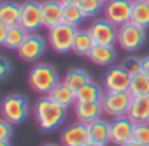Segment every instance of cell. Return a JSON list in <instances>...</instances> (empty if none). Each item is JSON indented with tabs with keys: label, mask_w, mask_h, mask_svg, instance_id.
Here are the masks:
<instances>
[{
	"label": "cell",
	"mask_w": 149,
	"mask_h": 146,
	"mask_svg": "<svg viewBox=\"0 0 149 146\" xmlns=\"http://www.w3.org/2000/svg\"><path fill=\"white\" fill-rule=\"evenodd\" d=\"M33 114H35V120L39 123V127L46 132H51V130H56L65 121L67 107L60 106L49 95H46V97H42L35 102Z\"/></svg>",
	"instance_id": "6da1fadb"
},
{
	"label": "cell",
	"mask_w": 149,
	"mask_h": 146,
	"mask_svg": "<svg viewBox=\"0 0 149 146\" xmlns=\"http://www.w3.org/2000/svg\"><path fill=\"white\" fill-rule=\"evenodd\" d=\"M28 83L33 92L40 95H49L51 90L60 83L58 70L49 63H35L28 74Z\"/></svg>",
	"instance_id": "7a4b0ae2"
},
{
	"label": "cell",
	"mask_w": 149,
	"mask_h": 146,
	"mask_svg": "<svg viewBox=\"0 0 149 146\" xmlns=\"http://www.w3.org/2000/svg\"><path fill=\"white\" fill-rule=\"evenodd\" d=\"M77 27H72L68 23H60L47 32V41L49 46L56 53H70L74 48V41H76Z\"/></svg>",
	"instance_id": "3957f363"
},
{
	"label": "cell",
	"mask_w": 149,
	"mask_h": 146,
	"mask_svg": "<svg viewBox=\"0 0 149 146\" xmlns=\"http://www.w3.org/2000/svg\"><path fill=\"white\" fill-rule=\"evenodd\" d=\"M30 113V104L25 95H7L2 100V114L7 121L11 123H23L28 118Z\"/></svg>",
	"instance_id": "277c9868"
},
{
	"label": "cell",
	"mask_w": 149,
	"mask_h": 146,
	"mask_svg": "<svg viewBox=\"0 0 149 146\" xmlns=\"http://www.w3.org/2000/svg\"><path fill=\"white\" fill-rule=\"evenodd\" d=\"M144 42H146V28L137 27L132 21L118 27V44L121 49L133 53V51L140 49V46Z\"/></svg>",
	"instance_id": "5b68a950"
},
{
	"label": "cell",
	"mask_w": 149,
	"mask_h": 146,
	"mask_svg": "<svg viewBox=\"0 0 149 146\" xmlns=\"http://www.w3.org/2000/svg\"><path fill=\"white\" fill-rule=\"evenodd\" d=\"M130 102H132L130 92H105V95L102 99V107H104L105 114H109L112 118H119V116L128 114Z\"/></svg>",
	"instance_id": "8992f818"
},
{
	"label": "cell",
	"mask_w": 149,
	"mask_h": 146,
	"mask_svg": "<svg viewBox=\"0 0 149 146\" xmlns=\"http://www.w3.org/2000/svg\"><path fill=\"white\" fill-rule=\"evenodd\" d=\"M132 9L133 0H107L104 6V14L112 25L121 27L132 21Z\"/></svg>",
	"instance_id": "52a82bcc"
},
{
	"label": "cell",
	"mask_w": 149,
	"mask_h": 146,
	"mask_svg": "<svg viewBox=\"0 0 149 146\" xmlns=\"http://www.w3.org/2000/svg\"><path fill=\"white\" fill-rule=\"evenodd\" d=\"M44 53H46V41L42 39V35L35 32L28 34L18 49V55L23 62H37L42 58Z\"/></svg>",
	"instance_id": "ba28073f"
},
{
	"label": "cell",
	"mask_w": 149,
	"mask_h": 146,
	"mask_svg": "<svg viewBox=\"0 0 149 146\" xmlns=\"http://www.w3.org/2000/svg\"><path fill=\"white\" fill-rule=\"evenodd\" d=\"M88 30H90L95 44L114 46L118 42V27L112 25L109 20H97L90 25Z\"/></svg>",
	"instance_id": "9c48e42d"
},
{
	"label": "cell",
	"mask_w": 149,
	"mask_h": 146,
	"mask_svg": "<svg viewBox=\"0 0 149 146\" xmlns=\"http://www.w3.org/2000/svg\"><path fill=\"white\" fill-rule=\"evenodd\" d=\"M19 25L26 30V32H37L42 27V11H40V4L35 0H26L21 4V20Z\"/></svg>",
	"instance_id": "30bf717a"
},
{
	"label": "cell",
	"mask_w": 149,
	"mask_h": 146,
	"mask_svg": "<svg viewBox=\"0 0 149 146\" xmlns=\"http://www.w3.org/2000/svg\"><path fill=\"white\" fill-rule=\"evenodd\" d=\"M132 83V76L119 65V67H111L105 72L104 78V86L107 92H128Z\"/></svg>",
	"instance_id": "8fae6325"
},
{
	"label": "cell",
	"mask_w": 149,
	"mask_h": 146,
	"mask_svg": "<svg viewBox=\"0 0 149 146\" xmlns=\"http://www.w3.org/2000/svg\"><path fill=\"white\" fill-rule=\"evenodd\" d=\"M133 128H135V121L130 120L128 116H119L114 118V121L111 123V142L123 146L125 142L133 139Z\"/></svg>",
	"instance_id": "7c38bea8"
},
{
	"label": "cell",
	"mask_w": 149,
	"mask_h": 146,
	"mask_svg": "<svg viewBox=\"0 0 149 146\" xmlns=\"http://www.w3.org/2000/svg\"><path fill=\"white\" fill-rule=\"evenodd\" d=\"M61 144L63 146H86L88 142H91L90 139V130L86 123H74L68 125L63 132H61Z\"/></svg>",
	"instance_id": "4fadbf2b"
},
{
	"label": "cell",
	"mask_w": 149,
	"mask_h": 146,
	"mask_svg": "<svg viewBox=\"0 0 149 146\" xmlns=\"http://www.w3.org/2000/svg\"><path fill=\"white\" fill-rule=\"evenodd\" d=\"M42 11V27L47 30L63 23V4L60 0H46L40 4Z\"/></svg>",
	"instance_id": "5bb4252c"
},
{
	"label": "cell",
	"mask_w": 149,
	"mask_h": 146,
	"mask_svg": "<svg viewBox=\"0 0 149 146\" xmlns=\"http://www.w3.org/2000/svg\"><path fill=\"white\" fill-rule=\"evenodd\" d=\"M126 116L130 120H133L135 123H146V121H149V95L132 97V102H130Z\"/></svg>",
	"instance_id": "9a60e30c"
},
{
	"label": "cell",
	"mask_w": 149,
	"mask_h": 146,
	"mask_svg": "<svg viewBox=\"0 0 149 146\" xmlns=\"http://www.w3.org/2000/svg\"><path fill=\"white\" fill-rule=\"evenodd\" d=\"M74 111H76V116L81 123L88 125L100 118V114L104 113V107H102V102H76Z\"/></svg>",
	"instance_id": "2e32d148"
},
{
	"label": "cell",
	"mask_w": 149,
	"mask_h": 146,
	"mask_svg": "<svg viewBox=\"0 0 149 146\" xmlns=\"http://www.w3.org/2000/svg\"><path fill=\"white\" fill-rule=\"evenodd\" d=\"M49 97H51L54 102H58L60 106L67 107V109L72 107V106H76V102H77V93H76V90H72L65 81H60V83L51 90Z\"/></svg>",
	"instance_id": "e0dca14e"
},
{
	"label": "cell",
	"mask_w": 149,
	"mask_h": 146,
	"mask_svg": "<svg viewBox=\"0 0 149 146\" xmlns=\"http://www.w3.org/2000/svg\"><path fill=\"white\" fill-rule=\"evenodd\" d=\"M88 130H90L91 142H97V144H102V146L111 142V123L109 121L98 118V120L88 123Z\"/></svg>",
	"instance_id": "ac0fdd59"
},
{
	"label": "cell",
	"mask_w": 149,
	"mask_h": 146,
	"mask_svg": "<svg viewBox=\"0 0 149 146\" xmlns=\"http://www.w3.org/2000/svg\"><path fill=\"white\" fill-rule=\"evenodd\" d=\"M19 20H21V4L2 2V6H0V25L9 28L19 25Z\"/></svg>",
	"instance_id": "d6986e66"
},
{
	"label": "cell",
	"mask_w": 149,
	"mask_h": 146,
	"mask_svg": "<svg viewBox=\"0 0 149 146\" xmlns=\"http://www.w3.org/2000/svg\"><path fill=\"white\" fill-rule=\"evenodd\" d=\"M90 62L95 63V65H102V67H107L114 62L116 58V51H114V46H104V44H95L93 49L90 51L88 55Z\"/></svg>",
	"instance_id": "ffe728a7"
},
{
	"label": "cell",
	"mask_w": 149,
	"mask_h": 146,
	"mask_svg": "<svg viewBox=\"0 0 149 146\" xmlns=\"http://www.w3.org/2000/svg\"><path fill=\"white\" fill-rule=\"evenodd\" d=\"M30 32H26L21 25H14V27H9L7 28V32H6V37H4V41L0 42L4 48H7V49H19V46L23 44V41L26 39V35H28Z\"/></svg>",
	"instance_id": "44dd1931"
},
{
	"label": "cell",
	"mask_w": 149,
	"mask_h": 146,
	"mask_svg": "<svg viewBox=\"0 0 149 146\" xmlns=\"http://www.w3.org/2000/svg\"><path fill=\"white\" fill-rule=\"evenodd\" d=\"M93 46H95V41H93L90 30H77L76 41H74V48H72V53H76L79 56H88L90 51L93 49Z\"/></svg>",
	"instance_id": "7402d4cb"
},
{
	"label": "cell",
	"mask_w": 149,
	"mask_h": 146,
	"mask_svg": "<svg viewBox=\"0 0 149 146\" xmlns=\"http://www.w3.org/2000/svg\"><path fill=\"white\" fill-rule=\"evenodd\" d=\"M132 23L142 28H149V2L147 0H133Z\"/></svg>",
	"instance_id": "603a6c76"
},
{
	"label": "cell",
	"mask_w": 149,
	"mask_h": 146,
	"mask_svg": "<svg viewBox=\"0 0 149 146\" xmlns=\"http://www.w3.org/2000/svg\"><path fill=\"white\" fill-rule=\"evenodd\" d=\"M76 93H77V102H102V99L105 95L95 81H90L88 85L79 88Z\"/></svg>",
	"instance_id": "cb8c5ba5"
},
{
	"label": "cell",
	"mask_w": 149,
	"mask_h": 146,
	"mask_svg": "<svg viewBox=\"0 0 149 146\" xmlns=\"http://www.w3.org/2000/svg\"><path fill=\"white\" fill-rule=\"evenodd\" d=\"M72 90H79V88H83L84 85H88L90 81H91V76L88 74V70H84V69H72V70H68L67 74H65V79H63Z\"/></svg>",
	"instance_id": "d4e9b609"
},
{
	"label": "cell",
	"mask_w": 149,
	"mask_h": 146,
	"mask_svg": "<svg viewBox=\"0 0 149 146\" xmlns=\"http://www.w3.org/2000/svg\"><path fill=\"white\" fill-rule=\"evenodd\" d=\"M132 97H139V95H149V76H146L144 72L133 76L132 83H130V90Z\"/></svg>",
	"instance_id": "484cf974"
},
{
	"label": "cell",
	"mask_w": 149,
	"mask_h": 146,
	"mask_svg": "<svg viewBox=\"0 0 149 146\" xmlns=\"http://www.w3.org/2000/svg\"><path fill=\"white\" fill-rule=\"evenodd\" d=\"M86 16L83 14L79 6H63V23H68L72 27H77L83 23Z\"/></svg>",
	"instance_id": "4316f807"
},
{
	"label": "cell",
	"mask_w": 149,
	"mask_h": 146,
	"mask_svg": "<svg viewBox=\"0 0 149 146\" xmlns=\"http://www.w3.org/2000/svg\"><path fill=\"white\" fill-rule=\"evenodd\" d=\"M104 6H105L104 0H81L79 2V7L86 18L97 16L100 11H104Z\"/></svg>",
	"instance_id": "83f0119b"
},
{
	"label": "cell",
	"mask_w": 149,
	"mask_h": 146,
	"mask_svg": "<svg viewBox=\"0 0 149 146\" xmlns=\"http://www.w3.org/2000/svg\"><path fill=\"white\" fill-rule=\"evenodd\" d=\"M121 67L133 78V76H137V74H140V72H142V58H139V56H135V55L126 56V58L121 62Z\"/></svg>",
	"instance_id": "f1b7e54d"
},
{
	"label": "cell",
	"mask_w": 149,
	"mask_h": 146,
	"mask_svg": "<svg viewBox=\"0 0 149 146\" xmlns=\"http://www.w3.org/2000/svg\"><path fill=\"white\" fill-rule=\"evenodd\" d=\"M133 139L149 146V121L146 123H135V128H133Z\"/></svg>",
	"instance_id": "f546056e"
},
{
	"label": "cell",
	"mask_w": 149,
	"mask_h": 146,
	"mask_svg": "<svg viewBox=\"0 0 149 146\" xmlns=\"http://www.w3.org/2000/svg\"><path fill=\"white\" fill-rule=\"evenodd\" d=\"M13 135V127L11 121H7L6 118L0 121V141H9V137Z\"/></svg>",
	"instance_id": "4dcf8cb0"
},
{
	"label": "cell",
	"mask_w": 149,
	"mask_h": 146,
	"mask_svg": "<svg viewBox=\"0 0 149 146\" xmlns=\"http://www.w3.org/2000/svg\"><path fill=\"white\" fill-rule=\"evenodd\" d=\"M9 70H11V63H9V60L4 56L2 60H0V78H6V76L9 74Z\"/></svg>",
	"instance_id": "1f68e13d"
},
{
	"label": "cell",
	"mask_w": 149,
	"mask_h": 146,
	"mask_svg": "<svg viewBox=\"0 0 149 146\" xmlns=\"http://www.w3.org/2000/svg\"><path fill=\"white\" fill-rule=\"evenodd\" d=\"M142 72H144L146 76H149V56L142 58Z\"/></svg>",
	"instance_id": "d6a6232c"
},
{
	"label": "cell",
	"mask_w": 149,
	"mask_h": 146,
	"mask_svg": "<svg viewBox=\"0 0 149 146\" xmlns=\"http://www.w3.org/2000/svg\"><path fill=\"white\" fill-rule=\"evenodd\" d=\"M63 6H79L81 0H60Z\"/></svg>",
	"instance_id": "836d02e7"
},
{
	"label": "cell",
	"mask_w": 149,
	"mask_h": 146,
	"mask_svg": "<svg viewBox=\"0 0 149 146\" xmlns=\"http://www.w3.org/2000/svg\"><path fill=\"white\" fill-rule=\"evenodd\" d=\"M123 146H146V144H142V142H139V141H135V139H132V141H128V142H125Z\"/></svg>",
	"instance_id": "e575fe53"
},
{
	"label": "cell",
	"mask_w": 149,
	"mask_h": 146,
	"mask_svg": "<svg viewBox=\"0 0 149 146\" xmlns=\"http://www.w3.org/2000/svg\"><path fill=\"white\" fill-rule=\"evenodd\" d=\"M0 146H11L9 141H0Z\"/></svg>",
	"instance_id": "d590c367"
},
{
	"label": "cell",
	"mask_w": 149,
	"mask_h": 146,
	"mask_svg": "<svg viewBox=\"0 0 149 146\" xmlns=\"http://www.w3.org/2000/svg\"><path fill=\"white\" fill-rule=\"evenodd\" d=\"M86 146H102V144H97V142H88Z\"/></svg>",
	"instance_id": "8d00e7d4"
},
{
	"label": "cell",
	"mask_w": 149,
	"mask_h": 146,
	"mask_svg": "<svg viewBox=\"0 0 149 146\" xmlns=\"http://www.w3.org/2000/svg\"><path fill=\"white\" fill-rule=\"evenodd\" d=\"M46 146H58V144H46Z\"/></svg>",
	"instance_id": "74e56055"
},
{
	"label": "cell",
	"mask_w": 149,
	"mask_h": 146,
	"mask_svg": "<svg viewBox=\"0 0 149 146\" xmlns=\"http://www.w3.org/2000/svg\"><path fill=\"white\" fill-rule=\"evenodd\" d=\"M104 2H107V0H104Z\"/></svg>",
	"instance_id": "f35d334b"
},
{
	"label": "cell",
	"mask_w": 149,
	"mask_h": 146,
	"mask_svg": "<svg viewBox=\"0 0 149 146\" xmlns=\"http://www.w3.org/2000/svg\"><path fill=\"white\" fill-rule=\"evenodd\" d=\"M147 2H149V0H147Z\"/></svg>",
	"instance_id": "ab89813d"
}]
</instances>
